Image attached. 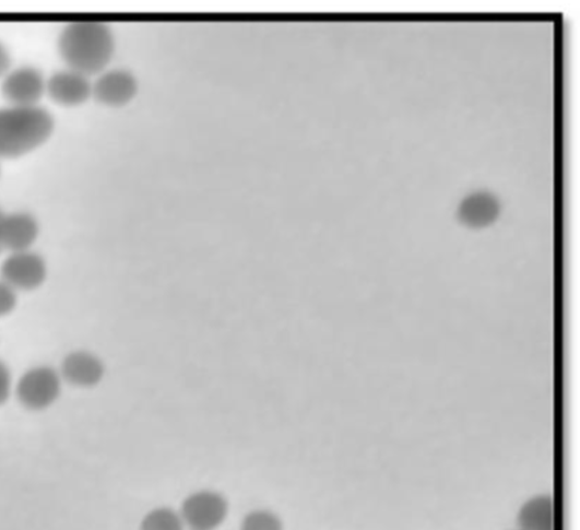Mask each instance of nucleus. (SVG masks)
<instances>
[{
  "instance_id": "1",
  "label": "nucleus",
  "mask_w": 580,
  "mask_h": 530,
  "mask_svg": "<svg viewBox=\"0 0 580 530\" xmlns=\"http://www.w3.org/2000/svg\"><path fill=\"white\" fill-rule=\"evenodd\" d=\"M57 48L69 70L87 78L105 72L115 55L111 28L100 22H74L60 33Z\"/></svg>"
},
{
  "instance_id": "2",
  "label": "nucleus",
  "mask_w": 580,
  "mask_h": 530,
  "mask_svg": "<svg viewBox=\"0 0 580 530\" xmlns=\"http://www.w3.org/2000/svg\"><path fill=\"white\" fill-rule=\"evenodd\" d=\"M55 119L42 106L0 109V160H16L43 146L51 138Z\"/></svg>"
},
{
  "instance_id": "3",
  "label": "nucleus",
  "mask_w": 580,
  "mask_h": 530,
  "mask_svg": "<svg viewBox=\"0 0 580 530\" xmlns=\"http://www.w3.org/2000/svg\"><path fill=\"white\" fill-rule=\"evenodd\" d=\"M62 382L59 372L50 366L29 368L17 382V400L25 410L45 411L52 407L62 393Z\"/></svg>"
},
{
  "instance_id": "4",
  "label": "nucleus",
  "mask_w": 580,
  "mask_h": 530,
  "mask_svg": "<svg viewBox=\"0 0 580 530\" xmlns=\"http://www.w3.org/2000/svg\"><path fill=\"white\" fill-rule=\"evenodd\" d=\"M179 514L192 530H213L226 519L228 503L221 493L203 490L189 495Z\"/></svg>"
},
{
  "instance_id": "5",
  "label": "nucleus",
  "mask_w": 580,
  "mask_h": 530,
  "mask_svg": "<svg viewBox=\"0 0 580 530\" xmlns=\"http://www.w3.org/2000/svg\"><path fill=\"white\" fill-rule=\"evenodd\" d=\"M2 279L17 291H35L47 278V263L42 256L32 249L12 252L0 268Z\"/></svg>"
},
{
  "instance_id": "6",
  "label": "nucleus",
  "mask_w": 580,
  "mask_h": 530,
  "mask_svg": "<svg viewBox=\"0 0 580 530\" xmlns=\"http://www.w3.org/2000/svg\"><path fill=\"white\" fill-rule=\"evenodd\" d=\"M43 73L29 67L11 71L2 82V95L10 106L35 107L46 95Z\"/></svg>"
},
{
  "instance_id": "7",
  "label": "nucleus",
  "mask_w": 580,
  "mask_h": 530,
  "mask_svg": "<svg viewBox=\"0 0 580 530\" xmlns=\"http://www.w3.org/2000/svg\"><path fill=\"white\" fill-rule=\"evenodd\" d=\"M138 92V79L128 70H106L93 83V98L109 108L129 105L134 101Z\"/></svg>"
},
{
  "instance_id": "8",
  "label": "nucleus",
  "mask_w": 580,
  "mask_h": 530,
  "mask_svg": "<svg viewBox=\"0 0 580 530\" xmlns=\"http://www.w3.org/2000/svg\"><path fill=\"white\" fill-rule=\"evenodd\" d=\"M46 93L59 106L79 107L93 98V82L90 78L68 69L54 73L47 80Z\"/></svg>"
},
{
  "instance_id": "9",
  "label": "nucleus",
  "mask_w": 580,
  "mask_h": 530,
  "mask_svg": "<svg viewBox=\"0 0 580 530\" xmlns=\"http://www.w3.org/2000/svg\"><path fill=\"white\" fill-rule=\"evenodd\" d=\"M39 236V224L33 214L14 212L0 221V245L12 252L27 251Z\"/></svg>"
},
{
  "instance_id": "10",
  "label": "nucleus",
  "mask_w": 580,
  "mask_h": 530,
  "mask_svg": "<svg viewBox=\"0 0 580 530\" xmlns=\"http://www.w3.org/2000/svg\"><path fill=\"white\" fill-rule=\"evenodd\" d=\"M106 373L103 361L85 351L70 353L60 366V377L68 384L79 388H94L98 386Z\"/></svg>"
},
{
  "instance_id": "11",
  "label": "nucleus",
  "mask_w": 580,
  "mask_h": 530,
  "mask_svg": "<svg viewBox=\"0 0 580 530\" xmlns=\"http://www.w3.org/2000/svg\"><path fill=\"white\" fill-rule=\"evenodd\" d=\"M555 514L552 497L536 496L526 503L519 513L522 530H555Z\"/></svg>"
},
{
  "instance_id": "12",
  "label": "nucleus",
  "mask_w": 580,
  "mask_h": 530,
  "mask_svg": "<svg viewBox=\"0 0 580 530\" xmlns=\"http://www.w3.org/2000/svg\"><path fill=\"white\" fill-rule=\"evenodd\" d=\"M180 514L166 507L147 513L141 521L140 530H185Z\"/></svg>"
},
{
  "instance_id": "13",
  "label": "nucleus",
  "mask_w": 580,
  "mask_h": 530,
  "mask_svg": "<svg viewBox=\"0 0 580 530\" xmlns=\"http://www.w3.org/2000/svg\"><path fill=\"white\" fill-rule=\"evenodd\" d=\"M240 530H284L281 518L269 510H255L242 519Z\"/></svg>"
},
{
  "instance_id": "14",
  "label": "nucleus",
  "mask_w": 580,
  "mask_h": 530,
  "mask_svg": "<svg viewBox=\"0 0 580 530\" xmlns=\"http://www.w3.org/2000/svg\"><path fill=\"white\" fill-rule=\"evenodd\" d=\"M16 305V291L5 283L3 279L0 280V318L11 315Z\"/></svg>"
},
{
  "instance_id": "15",
  "label": "nucleus",
  "mask_w": 580,
  "mask_h": 530,
  "mask_svg": "<svg viewBox=\"0 0 580 530\" xmlns=\"http://www.w3.org/2000/svg\"><path fill=\"white\" fill-rule=\"evenodd\" d=\"M12 392V374L9 366L0 361V407L10 399Z\"/></svg>"
},
{
  "instance_id": "16",
  "label": "nucleus",
  "mask_w": 580,
  "mask_h": 530,
  "mask_svg": "<svg viewBox=\"0 0 580 530\" xmlns=\"http://www.w3.org/2000/svg\"><path fill=\"white\" fill-rule=\"evenodd\" d=\"M12 58L8 48L0 44V80H3L10 72Z\"/></svg>"
},
{
  "instance_id": "17",
  "label": "nucleus",
  "mask_w": 580,
  "mask_h": 530,
  "mask_svg": "<svg viewBox=\"0 0 580 530\" xmlns=\"http://www.w3.org/2000/svg\"><path fill=\"white\" fill-rule=\"evenodd\" d=\"M3 215L4 213L2 212V210H0V221H2Z\"/></svg>"
},
{
  "instance_id": "18",
  "label": "nucleus",
  "mask_w": 580,
  "mask_h": 530,
  "mask_svg": "<svg viewBox=\"0 0 580 530\" xmlns=\"http://www.w3.org/2000/svg\"><path fill=\"white\" fill-rule=\"evenodd\" d=\"M2 249H3V247H2V245H0V254H2Z\"/></svg>"
}]
</instances>
